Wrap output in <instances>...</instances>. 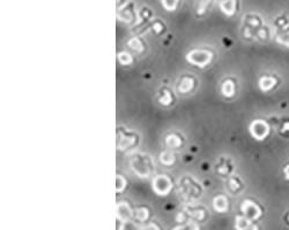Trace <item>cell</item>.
I'll return each instance as SVG.
<instances>
[{"label": "cell", "mask_w": 289, "mask_h": 230, "mask_svg": "<svg viewBox=\"0 0 289 230\" xmlns=\"http://www.w3.org/2000/svg\"><path fill=\"white\" fill-rule=\"evenodd\" d=\"M132 170L139 177L147 178L154 171V164H152L151 158L146 154H137L131 161Z\"/></svg>", "instance_id": "cell-1"}, {"label": "cell", "mask_w": 289, "mask_h": 230, "mask_svg": "<svg viewBox=\"0 0 289 230\" xmlns=\"http://www.w3.org/2000/svg\"><path fill=\"white\" fill-rule=\"evenodd\" d=\"M213 55L206 50H193L188 55V61L199 67H205L212 60Z\"/></svg>", "instance_id": "cell-2"}, {"label": "cell", "mask_w": 289, "mask_h": 230, "mask_svg": "<svg viewBox=\"0 0 289 230\" xmlns=\"http://www.w3.org/2000/svg\"><path fill=\"white\" fill-rule=\"evenodd\" d=\"M153 189H154L155 193H158L160 196H167L170 192V190L173 189V182L170 181V178L166 175H159L153 179Z\"/></svg>", "instance_id": "cell-3"}, {"label": "cell", "mask_w": 289, "mask_h": 230, "mask_svg": "<svg viewBox=\"0 0 289 230\" xmlns=\"http://www.w3.org/2000/svg\"><path fill=\"white\" fill-rule=\"evenodd\" d=\"M117 17L119 21H122L124 23H131L137 19V14H135V6L133 2H127L126 5L122 8L118 9L117 12Z\"/></svg>", "instance_id": "cell-4"}, {"label": "cell", "mask_w": 289, "mask_h": 230, "mask_svg": "<svg viewBox=\"0 0 289 230\" xmlns=\"http://www.w3.org/2000/svg\"><path fill=\"white\" fill-rule=\"evenodd\" d=\"M219 7L226 16H234L240 8V0H220Z\"/></svg>", "instance_id": "cell-5"}, {"label": "cell", "mask_w": 289, "mask_h": 230, "mask_svg": "<svg viewBox=\"0 0 289 230\" xmlns=\"http://www.w3.org/2000/svg\"><path fill=\"white\" fill-rule=\"evenodd\" d=\"M250 130H251L253 137L258 139V141H262V139L265 138L266 135L269 134V127H267V124L263 121H253L251 127H250Z\"/></svg>", "instance_id": "cell-6"}, {"label": "cell", "mask_w": 289, "mask_h": 230, "mask_svg": "<svg viewBox=\"0 0 289 230\" xmlns=\"http://www.w3.org/2000/svg\"><path fill=\"white\" fill-rule=\"evenodd\" d=\"M242 211H243V213L245 217L248 219H258L260 215H262V211H260V208L257 206V205L253 203L251 200H247L243 203V206H242Z\"/></svg>", "instance_id": "cell-7"}, {"label": "cell", "mask_w": 289, "mask_h": 230, "mask_svg": "<svg viewBox=\"0 0 289 230\" xmlns=\"http://www.w3.org/2000/svg\"><path fill=\"white\" fill-rule=\"evenodd\" d=\"M116 215L117 219L123 222L130 221V219L134 215V211L130 207V205L127 203H119L117 205V210H116Z\"/></svg>", "instance_id": "cell-8"}, {"label": "cell", "mask_w": 289, "mask_h": 230, "mask_svg": "<svg viewBox=\"0 0 289 230\" xmlns=\"http://www.w3.org/2000/svg\"><path fill=\"white\" fill-rule=\"evenodd\" d=\"M243 26L249 27L250 29H252V30L257 31L259 28H262L264 24H263L262 17H260L258 14L250 13V14H247V15L244 16Z\"/></svg>", "instance_id": "cell-9"}, {"label": "cell", "mask_w": 289, "mask_h": 230, "mask_svg": "<svg viewBox=\"0 0 289 230\" xmlns=\"http://www.w3.org/2000/svg\"><path fill=\"white\" fill-rule=\"evenodd\" d=\"M137 135L135 134H130V132H124V135H122V132L118 131V143H117V146H119L120 144H124L123 147L120 150L123 149H128V147H132L135 145V143H137Z\"/></svg>", "instance_id": "cell-10"}, {"label": "cell", "mask_w": 289, "mask_h": 230, "mask_svg": "<svg viewBox=\"0 0 289 230\" xmlns=\"http://www.w3.org/2000/svg\"><path fill=\"white\" fill-rule=\"evenodd\" d=\"M195 80L191 76H185L181 80L180 83L177 85V90L180 93H189L194 89Z\"/></svg>", "instance_id": "cell-11"}, {"label": "cell", "mask_w": 289, "mask_h": 230, "mask_svg": "<svg viewBox=\"0 0 289 230\" xmlns=\"http://www.w3.org/2000/svg\"><path fill=\"white\" fill-rule=\"evenodd\" d=\"M215 0H195V12L198 16H202L208 12Z\"/></svg>", "instance_id": "cell-12"}, {"label": "cell", "mask_w": 289, "mask_h": 230, "mask_svg": "<svg viewBox=\"0 0 289 230\" xmlns=\"http://www.w3.org/2000/svg\"><path fill=\"white\" fill-rule=\"evenodd\" d=\"M213 206L214 210L219 213H224V212L228 211V200L226 197L223 196H217L213 199Z\"/></svg>", "instance_id": "cell-13"}, {"label": "cell", "mask_w": 289, "mask_h": 230, "mask_svg": "<svg viewBox=\"0 0 289 230\" xmlns=\"http://www.w3.org/2000/svg\"><path fill=\"white\" fill-rule=\"evenodd\" d=\"M166 143L169 149H178L183 145V138L181 137V135L178 134H170L168 137L166 138Z\"/></svg>", "instance_id": "cell-14"}, {"label": "cell", "mask_w": 289, "mask_h": 230, "mask_svg": "<svg viewBox=\"0 0 289 230\" xmlns=\"http://www.w3.org/2000/svg\"><path fill=\"white\" fill-rule=\"evenodd\" d=\"M127 45L130 46L132 50H134V51L138 52V53L144 52V50H145V43L142 42V39L139 38V37L131 38L130 41L127 42Z\"/></svg>", "instance_id": "cell-15"}, {"label": "cell", "mask_w": 289, "mask_h": 230, "mask_svg": "<svg viewBox=\"0 0 289 230\" xmlns=\"http://www.w3.org/2000/svg\"><path fill=\"white\" fill-rule=\"evenodd\" d=\"M160 1H161L162 7L167 12H175L182 3V0H160Z\"/></svg>", "instance_id": "cell-16"}, {"label": "cell", "mask_w": 289, "mask_h": 230, "mask_svg": "<svg viewBox=\"0 0 289 230\" xmlns=\"http://www.w3.org/2000/svg\"><path fill=\"white\" fill-rule=\"evenodd\" d=\"M221 91H222L224 97H233L235 93V83L231 80L224 81L222 86H221Z\"/></svg>", "instance_id": "cell-17"}, {"label": "cell", "mask_w": 289, "mask_h": 230, "mask_svg": "<svg viewBox=\"0 0 289 230\" xmlns=\"http://www.w3.org/2000/svg\"><path fill=\"white\" fill-rule=\"evenodd\" d=\"M133 217L137 219L138 221L145 222L148 220L149 218V211L147 207H139L137 210H134V215Z\"/></svg>", "instance_id": "cell-18"}, {"label": "cell", "mask_w": 289, "mask_h": 230, "mask_svg": "<svg viewBox=\"0 0 289 230\" xmlns=\"http://www.w3.org/2000/svg\"><path fill=\"white\" fill-rule=\"evenodd\" d=\"M166 29H167V26H166V23L163 22L162 20H160V19H156L153 21V23H152V31L154 32L155 35H162L163 32L166 31Z\"/></svg>", "instance_id": "cell-19"}, {"label": "cell", "mask_w": 289, "mask_h": 230, "mask_svg": "<svg viewBox=\"0 0 289 230\" xmlns=\"http://www.w3.org/2000/svg\"><path fill=\"white\" fill-rule=\"evenodd\" d=\"M153 17V12L148 6H142L140 12H139V19L140 22H148Z\"/></svg>", "instance_id": "cell-20"}, {"label": "cell", "mask_w": 289, "mask_h": 230, "mask_svg": "<svg viewBox=\"0 0 289 230\" xmlns=\"http://www.w3.org/2000/svg\"><path fill=\"white\" fill-rule=\"evenodd\" d=\"M274 84H276V82H274L272 77L265 76V77L260 78V81H259V86L263 91H269V90L273 88Z\"/></svg>", "instance_id": "cell-21"}, {"label": "cell", "mask_w": 289, "mask_h": 230, "mask_svg": "<svg viewBox=\"0 0 289 230\" xmlns=\"http://www.w3.org/2000/svg\"><path fill=\"white\" fill-rule=\"evenodd\" d=\"M251 226H250L249 219L243 217H237L236 221H235V228L237 230H248Z\"/></svg>", "instance_id": "cell-22"}, {"label": "cell", "mask_w": 289, "mask_h": 230, "mask_svg": "<svg viewBox=\"0 0 289 230\" xmlns=\"http://www.w3.org/2000/svg\"><path fill=\"white\" fill-rule=\"evenodd\" d=\"M160 160H161V163L163 165H166V166H170V165H173L175 163V156L174 153L170 152V151H165V152H162L161 156H160Z\"/></svg>", "instance_id": "cell-23"}, {"label": "cell", "mask_w": 289, "mask_h": 230, "mask_svg": "<svg viewBox=\"0 0 289 230\" xmlns=\"http://www.w3.org/2000/svg\"><path fill=\"white\" fill-rule=\"evenodd\" d=\"M190 217H193L195 220L198 221H205L207 218V212L204 210V208H197V210L190 211L189 212Z\"/></svg>", "instance_id": "cell-24"}, {"label": "cell", "mask_w": 289, "mask_h": 230, "mask_svg": "<svg viewBox=\"0 0 289 230\" xmlns=\"http://www.w3.org/2000/svg\"><path fill=\"white\" fill-rule=\"evenodd\" d=\"M270 34H271L270 29L265 26H263L262 28H259L258 30L256 31L255 36L258 39H260V41H266V39L270 38Z\"/></svg>", "instance_id": "cell-25"}, {"label": "cell", "mask_w": 289, "mask_h": 230, "mask_svg": "<svg viewBox=\"0 0 289 230\" xmlns=\"http://www.w3.org/2000/svg\"><path fill=\"white\" fill-rule=\"evenodd\" d=\"M162 92H163V95L159 98L160 103H161V105H165V106L170 105V104L173 103V96H171L173 93H171L169 90H167V89L163 90Z\"/></svg>", "instance_id": "cell-26"}, {"label": "cell", "mask_w": 289, "mask_h": 230, "mask_svg": "<svg viewBox=\"0 0 289 230\" xmlns=\"http://www.w3.org/2000/svg\"><path fill=\"white\" fill-rule=\"evenodd\" d=\"M229 186L233 191H238V190L242 188V182L240 181V178H238L237 176H233V177L229 179Z\"/></svg>", "instance_id": "cell-27"}, {"label": "cell", "mask_w": 289, "mask_h": 230, "mask_svg": "<svg viewBox=\"0 0 289 230\" xmlns=\"http://www.w3.org/2000/svg\"><path fill=\"white\" fill-rule=\"evenodd\" d=\"M118 61L122 64H125V66H127V64L132 63V61H133V59H132V57L128 55L127 52H120L119 55H118Z\"/></svg>", "instance_id": "cell-28"}, {"label": "cell", "mask_w": 289, "mask_h": 230, "mask_svg": "<svg viewBox=\"0 0 289 230\" xmlns=\"http://www.w3.org/2000/svg\"><path fill=\"white\" fill-rule=\"evenodd\" d=\"M174 230H199V227L197 224H193V222H190V224L184 225V226H180V227L175 228Z\"/></svg>", "instance_id": "cell-29"}, {"label": "cell", "mask_w": 289, "mask_h": 230, "mask_svg": "<svg viewBox=\"0 0 289 230\" xmlns=\"http://www.w3.org/2000/svg\"><path fill=\"white\" fill-rule=\"evenodd\" d=\"M119 230H140V228H139L137 225H134L133 222L127 221V222H124Z\"/></svg>", "instance_id": "cell-30"}, {"label": "cell", "mask_w": 289, "mask_h": 230, "mask_svg": "<svg viewBox=\"0 0 289 230\" xmlns=\"http://www.w3.org/2000/svg\"><path fill=\"white\" fill-rule=\"evenodd\" d=\"M125 185H126V182L124 181L122 176H117V179H116V190H117V192L122 191V190L125 188Z\"/></svg>", "instance_id": "cell-31"}, {"label": "cell", "mask_w": 289, "mask_h": 230, "mask_svg": "<svg viewBox=\"0 0 289 230\" xmlns=\"http://www.w3.org/2000/svg\"><path fill=\"white\" fill-rule=\"evenodd\" d=\"M140 230H161V228H160L156 224H149L144 226V227H141Z\"/></svg>", "instance_id": "cell-32"}, {"label": "cell", "mask_w": 289, "mask_h": 230, "mask_svg": "<svg viewBox=\"0 0 289 230\" xmlns=\"http://www.w3.org/2000/svg\"><path fill=\"white\" fill-rule=\"evenodd\" d=\"M127 0H117V9H120L122 7L126 5Z\"/></svg>", "instance_id": "cell-33"}, {"label": "cell", "mask_w": 289, "mask_h": 230, "mask_svg": "<svg viewBox=\"0 0 289 230\" xmlns=\"http://www.w3.org/2000/svg\"><path fill=\"white\" fill-rule=\"evenodd\" d=\"M248 230H258V228H257V226H251Z\"/></svg>", "instance_id": "cell-34"}]
</instances>
